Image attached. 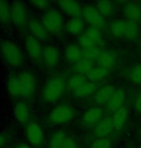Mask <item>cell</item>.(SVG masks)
I'll return each mask as SVG.
<instances>
[{"instance_id":"cell-28","label":"cell","mask_w":141,"mask_h":148,"mask_svg":"<svg viewBox=\"0 0 141 148\" xmlns=\"http://www.w3.org/2000/svg\"><path fill=\"white\" fill-rule=\"evenodd\" d=\"M93 67H94V64L92 61L87 60V59H82L81 61H79L78 63H76L74 64L73 69H74L75 73L87 76V74L89 73Z\"/></svg>"},{"instance_id":"cell-26","label":"cell","mask_w":141,"mask_h":148,"mask_svg":"<svg viewBox=\"0 0 141 148\" xmlns=\"http://www.w3.org/2000/svg\"><path fill=\"white\" fill-rule=\"evenodd\" d=\"M108 73H110V70L106 69L104 67H101L99 66H94L93 69L87 74V78L90 82L97 83V82H100V81H102V80H104L105 78H107Z\"/></svg>"},{"instance_id":"cell-21","label":"cell","mask_w":141,"mask_h":148,"mask_svg":"<svg viewBox=\"0 0 141 148\" xmlns=\"http://www.w3.org/2000/svg\"><path fill=\"white\" fill-rule=\"evenodd\" d=\"M124 16L129 21L136 22L141 18V6L137 3L131 2L125 6Z\"/></svg>"},{"instance_id":"cell-19","label":"cell","mask_w":141,"mask_h":148,"mask_svg":"<svg viewBox=\"0 0 141 148\" xmlns=\"http://www.w3.org/2000/svg\"><path fill=\"white\" fill-rule=\"evenodd\" d=\"M116 90H117V88L114 87V86L108 85V86H105V87H102L101 88H99V90L96 91L95 96H94L95 102L101 105L108 104V102L110 101L111 96L115 93Z\"/></svg>"},{"instance_id":"cell-5","label":"cell","mask_w":141,"mask_h":148,"mask_svg":"<svg viewBox=\"0 0 141 148\" xmlns=\"http://www.w3.org/2000/svg\"><path fill=\"white\" fill-rule=\"evenodd\" d=\"M30 12L28 4L23 1L11 2V24L23 31L27 29L28 23L30 21Z\"/></svg>"},{"instance_id":"cell-36","label":"cell","mask_w":141,"mask_h":148,"mask_svg":"<svg viewBox=\"0 0 141 148\" xmlns=\"http://www.w3.org/2000/svg\"><path fill=\"white\" fill-rule=\"evenodd\" d=\"M111 140L108 138H98L93 140L89 148H110Z\"/></svg>"},{"instance_id":"cell-24","label":"cell","mask_w":141,"mask_h":148,"mask_svg":"<svg viewBox=\"0 0 141 148\" xmlns=\"http://www.w3.org/2000/svg\"><path fill=\"white\" fill-rule=\"evenodd\" d=\"M68 138L65 134V132L63 130H59L50 136L48 140V148H63L64 143H65L66 138Z\"/></svg>"},{"instance_id":"cell-34","label":"cell","mask_w":141,"mask_h":148,"mask_svg":"<svg viewBox=\"0 0 141 148\" xmlns=\"http://www.w3.org/2000/svg\"><path fill=\"white\" fill-rule=\"evenodd\" d=\"M29 5L33 9H35V10L43 13V12L50 9L49 7L51 5V2L47 1V0H34V1H31L29 3Z\"/></svg>"},{"instance_id":"cell-7","label":"cell","mask_w":141,"mask_h":148,"mask_svg":"<svg viewBox=\"0 0 141 148\" xmlns=\"http://www.w3.org/2000/svg\"><path fill=\"white\" fill-rule=\"evenodd\" d=\"M110 28L111 34L117 38L134 40L138 35V27H137L136 23L129 21L127 19H114L111 21Z\"/></svg>"},{"instance_id":"cell-2","label":"cell","mask_w":141,"mask_h":148,"mask_svg":"<svg viewBox=\"0 0 141 148\" xmlns=\"http://www.w3.org/2000/svg\"><path fill=\"white\" fill-rule=\"evenodd\" d=\"M25 53L22 46L14 38L0 40V61L6 67L13 70L23 69Z\"/></svg>"},{"instance_id":"cell-10","label":"cell","mask_w":141,"mask_h":148,"mask_svg":"<svg viewBox=\"0 0 141 148\" xmlns=\"http://www.w3.org/2000/svg\"><path fill=\"white\" fill-rule=\"evenodd\" d=\"M83 18L90 25V27H95L98 29H102L107 24L106 16H104L100 12L97 10L95 6L87 5L84 6L83 13H82Z\"/></svg>"},{"instance_id":"cell-35","label":"cell","mask_w":141,"mask_h":148,"mask_svg":"<svg viewBox=\"0 0 141 148\" xmlns=\"http://www.w3.org/2000/svg\"><path fill=\"white\" fill-rule=\"evenodd\" d=\"M129 79L134 85H141V64L136 66L131 70Z\"/></svg>"},{"instance_id":"cell-42","label":"cell","mask_w":141,"mask_h":148,"mask_svg":"<svg viewBox=\"0 0 141 148\" xmlns=\"http://www.w3.org/2000/svg\"><path fill=\"white\" fill-rule=\"evenodd\" d=\"M138 148H141V144H140V145L138 146Z\"/></svg>"},{"instance_id":"cell-25","label":"cell","mask_w":141,"mask_h":148,"mask_svg":"<svg viewBox=\"0 0 141 148\" xmlns=\"http://www.w3.org/2000/svg\"><path fill=\"white\" fill-rule=\"evenodd\" d=\"M116 57L112 52L110 51H103L102 54L100 55V57L98 58V64L99 66L104 67V69L110 70L111 69H113L116 63Z\"/></svg>"},{"instance_id":"cell-27","label":"cell","mask_w":141,"mask_h":148,"mask_svg":"<svg viewBox=\"0 0 141 148\" xmlns=\"http://www.w3.org/2000/svg\"><path fill=\"white\" fill-rule=\"evenodd\" d=\"M11 24V2L0 0V25Z\"/></svg>"},{"instance_id":"cell-3","label":"cell","mask_w":141,"mask_h":148,"mask_svg":"<svg viewBox=\"0 0 141 148\" xmlns=\"http://www.w3.org/2000/svg\"><path fill=\"white\" fill-rule=\"evenodd\" d=\"M40 20L50 36H61L65 29V21L63 13L57 9L50 8L43 12L40 16Z\"/></svg>"},{"instance_id":"cell-18","label":"cell","mask_w":141,"mask_h":148,"mask_svg":"<svg viewBox=\"0 0 141 148\" xmlns=\"http://www.w3.org/2000/svg\"><path fill=\"white\" fill-rule=\"evenodd\" d=\"M103 111L99 107H93L87 110L82 115V121L84 125L92 126L96 125L102 119Z\"/></svg>"},{"instance_id":"cell-15","label":"cell","mask_w":141,"mask_h":148,"mask_svg":"<svg viewBox=\"0 0 141 148\" xmlns=\"http://www.w3.org/2000/svg\"><path fill=\"white\" fill-rule=\"evenodd\" d=\"M114 128L113 120L111 117L102 118L98 123L95 125L94 128V135L98 138H108V135L112 133Z\"/></svg>"},{"instance_id":"cell-9","label":"cell","mask_w":141,"mask_h":148,"mask_svg":"<svg viewBox=\"0 0 141 148\" xmlns=\"http://www.w3.org/2000/svg\"><path fill=\"white\" fill-rule=\"evenodd\" d=\"M24 138L33 147H40L45 141L44 128L37 121H31L24 127Z\"/></svg>"},{"instance_id":"cell-4","label":"cell","mask_w":141,"mask_h":148,"mask_svg":"<svg viewBox=\"0 0 141 148\" xmlns=\"http://www.w3.org/2000/svg\"><path fill=\"white\" fill-rule=\"evenodd\" d=\"M65 83L63 77L51 76L45 81L40 91V95L44 102L53 104L61 98L63 95Z\"/></svg>"},{"instance_id":"cell-41","label":"cell","mask_w":141,"mask_h":148,"mask_svg":"<svg viewBox=\"0 0 141 148\" xmlns=\"http://www.w3.org/2000/svg\"><path fill=\"white\" fill-rule=\"evenodd\" d=\"M139 134H140V137H141V128H140V132H139Z\"/></svg>"},{"instance_id":"cell-20","label":"cell","mask_w":141,"mask_h":148,"mask_svg":"<svg viewBox=\"0 0 141 148\" xmlns=\"http://www.w3.org/2000/svg\"><path fill=\"white\" fill-rule=\"evenodd\" d=\"M125 100H126V94L124 92V90H117L115 91V93L111 96L110 101L108 102L107 104L108 110L114 112L116 110H118V109L124 106Z\"/></svg>"},{"instance_id":"cell-40","label":"cell","mask_w":141,"mask_h":148,"mask_svg":"<svg viewBox=\"0 0 141 148\" xmlns=\"http://www.w3.org/2000/svg\"><path fill=\"white\" fill-rule=\"evenodd\" d=\"M14 148H34L32 145H30L28 143H24V141H20L16 145Z\"/></svg>"},{"instance_id":"cell-8","label":"cell","mask_w":141,"mask_h":148,"mask_svg":"<svg viewBox=\"0 0 141 148\" xmlns=\"http://www.w3.org/2000/svg\"><path fill=\"white\" fill-rule=\"evenodd\" d=\"M23 49L26 57L32 63L39 64L42 62L44 46L40 40L27 34L23 38Z\"/></svg>"},{"instance_id":"cell-13","label":"cell","mask_w":141,"mask_h":148,"mask_svg":"<svg viewBox=\"0 0 141 148\" xmlns=\"http://www.w3.org/2000/svg\"><path fill=\"white\" fill-rule=\"evenodd\" d=\"M27 31L29 35L36 38L37 40H40L42 42V41H47L50 38V35L46 31V29L43 26L40 18H37V17L35 16L31 17L27 26Z\"/></svg>"},{"instance_id":"cell-16","label":"cell","mask_w":141,"mask_h":148,"mask_svg":"<svg viewBox=\"0 0 141 148\" xmlns=\"http://www.w3.org/2000/svg\"><path fill=\"white\" fill-rule=\"evenodd\" d=\"M86 25H84V20L81 16L70 17L65 22V30L68 34L72 36H81L83 35L86 30Z\"/></svg>"},{"instance_id":"cell-39","label":"cell","mask_w":141,"mask_h":148,"mask_svg":"<svg viewBox=\"0 0 141 148\" xmlns=\"http://www.w3.org/2000/svg\"><path fill=\"white\" fill-rule=\"evenodd\" d=\"M6 143H7V137L4 134L0 133V148L4 147L6 145Z\"/></svg>"},{"instance_id":"cell-38","label":"cell","mask_w":141,"mask_h":148,"mask_svg":"<svg viewBox=\"0 0 141 148\" xmlns=\"http://www.w3.org/2000/svg\"><path fill=\"white\" fill-rule=\"evenodd\" d=\"M63 148H78L77 143L71 138H67L65 143H64Z\"/></svg>"},{"instance_id":"cell-23","label":"cell","mask_w":141,"mask_h":148,"mask_svg":"<svg viewBox=\"0 0 141 148\" xmlns=\"http://www.w3.org/2000/svg\"><path fill=\"white\" fill-rule=\"evenodd\" d=\"M97 91V84L96 83L87 81L82 85L80 88L74 90V95L78 98H87L93 93H96Z\"/></svg>"},{"instance_id":"cell-22","label":"cell","mask_w":141,"mask_h":148,"mask_svg":"<svg viewBox=\"0 0 141 148\" xmlns=\"http://www.w3.org/2000/svg\"><path fill=\"white\" fill-rule=\"evenodd\" d=\"M129 116V110L127 107L123 106L118 110H116L113 112V116L111 117L113 120L114 128L116 130H121L125 126L126 122L128 120Z\"/></svg>"},{"instance_id":"cell-11","label":"cell","mask_w":141,"mask_h":148,"mask_svg":"<svg viewBox=\"0 0 141 148\" xmlns=\"http://www.w3.org/2000/svg\"><path fill=\"white\" fill-rule=\"evenodd\" d=\"M32 116V109L28 102L21 100L17 101L14 105L13 108V117L14 121L19 125H27L29 122H31Z\"/></svg>"},{"instance_id":"cell-17","label":"cell","mask_w":141,"mask_h":148,"mask_svg":"<svg viewBox=\"0 0 141 148\" xmlns=\"http://www.w3.org/2000/svg\"><path fill=\"white\" fill-rule=\"evenodd\" d=\"M64 58L67 63L75 64L83 59V50L77 43H68L64 48Z\"/></svg>"},{"instance_id":"cell-14","label":"cell","mask_w":141,"mask_h":148,"mask_svg":"<svg viewBox=\"0 0 141 148\" xmlns=\"http://www.w3.org/2000/svg\"><path fill=\"white\" fill-rule=\"evenodd\" d=\"M56 5L58 8L63 12V14H67L70 17H76L82 16L83 13V8L81 3L77 1H72V0H61V1L56 2Z\"/></svg>"},{"instance_id":"cell-37","label":"cell","mask_w":141,"mask_h":148,"mask_svg":"<svg viewBox=\"0 0 141 148\" xmlns=\"http://www.w3.org/2000/svg\"><path fill=\"white\" fill-rule=\"evenodd\" d=\"M134 108L137 112H141V91L137 94L134 101Z\"/></svg>"},{"instance_id":"cell-30","label":"cell","mask_w":141,"mask_h":148,"mask_svg":"<svg viewBox=\"0 0 141 148\" xmlns=\"http://www.w3.org/2000/svg\"><path fill=\"white\" fill-rule=\"evenodd\" d=\"M95 7L97 8L100 13H101L103 16H110V14H112L113 12V6L112 3L108 2V1H99L95 4Z\"/></svg>"},{"instance_id":"cell-12","label":"cell","mask_w":141,"mask_h":148,"mask_svg":"<svg viewBox=\"0 0 141 148\" xmlns=\"http://www.w3.org/2000/svg\"><path fill=\"white\" fill-rule=\"evenodd\" d=\"M61 58V51L56 45L48 44V45L44 46L42 62L45 67L50 69H56L59 66V64H60Z\"/></svg>"},{"instance_id":"cell-1","label":"cell","mask_w":141,"mask_h":148,"mask_svg":"<svg viewBox=\"0 0 141 148\" xmlns=\"http://www.w3.org/2000/svg\"><path fill=\"white\" fill-rule=\"evenodd\" d=\"M39 78L33 69H21L6 77L5 90L12 99H30L37 92Z\"/></svg>"},{"instance_id":"cell-31","label":"cell","mask_w":141,"mask_h":148,"mask_svg":"<svg viewBox=\"0 0 141 148\" xmlns=\"http://www.w3.org/2000/svg\"><path fill=\"white\" fill-rule=\"evenodd\" d=\"M87 36H89L92 40H94L97 44L101 43L103 41V34L101 29L95 28V27H89L84 32Z\"/></svg>"},{"instance_id":"cell-6","label":"cell","mask_w":141,"mask_h":148,"mask_svg":"<svg viewBox=\"0 0 141 148\" xmlns=\"http://www.w3.org/2000/svg\"><path fill=\"white\" fill-rule=\"evenodd\" d=\"M75 116V110L71 105L66 103L56 105L52 108L47 114L48 121L52 125L59 126L64 125L70 122Z\"/></svg>"},{"instance_id":"cell-32","label":"cell","mask_w":141,"mask_h":148,"mask_svg":"<svg viewBox=\"0 0 141 148\" xmlns=\"http://www.w3.org/2000/svg\"><path fill=\"white\" fill-rule=\"evenodd\" d=\"M78 45L84 50H86L89 48H92V47H95L97 45V43L84 33L83 35L78 37Z\"/></svg>"},{"instance_id":"cell-29","label":"cell","mask_w":141,"mask_h":148,"mask_svg":"<svg viewBox=\"0 0 141 148\" xmlns=\"http://www.w3.org/2000/svg\"><path fill=\"white\" fill-rule=\"evenodd\" d=\"M89 80H87V76L82 75V74H78V73H74L72 76H70L68 80L66 82V85L70 90H76L77 88H79L82 85H84V83H87Z\"/></svg>"},{"instance_id":"cell-33","label":"cell","mask_w":141,"mask_h":148,"mask_svg":"<svg viewBox=\"0 0 141 148\" xmlns=\"http://www.w3.org/2000/svg\"><path fill=\"white\" fill-rule=\"evenodd\" d=\"M102 50L99 49L97 46L83 50V59H87V60L93 62V60H98V58L102 54Z\"/></svg>"}]
</instances>
